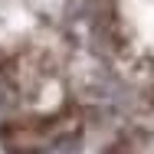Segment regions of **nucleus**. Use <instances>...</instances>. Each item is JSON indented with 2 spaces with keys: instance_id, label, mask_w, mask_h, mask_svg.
<instances>
[{
  "instance_id": "obj_2",
  "label": "nucleus",
  "mask_w": 154,
  "mask_h": 154,
  "mask_svg": "<svg viewBox=\"0 0 154 154\" xmlns=\"http://www.w3.org/2000/svg\"><path fill=\"white\" fill-rule=\"evenodd\" d=\"M105 154H134V151H128L125 144H112V148H108V151H105Z\"/></svg>"
},
{
  "instance_id": "obj_1",
  "label": "nucleus",
  "mask_w": 154,
  "mask_h": 154,
  "mask_svg": "<svg viewBox=\"0 0 154 154\" xmlns=\"http://www.w3.org/2000/svg\"><path fill=\"white\" fill-rule=\"evenodd\" d=\"M79 131V112L59 108L53 115H26L0 125V144L7 154H46Z\"/></svg>"
}]
</instances>
